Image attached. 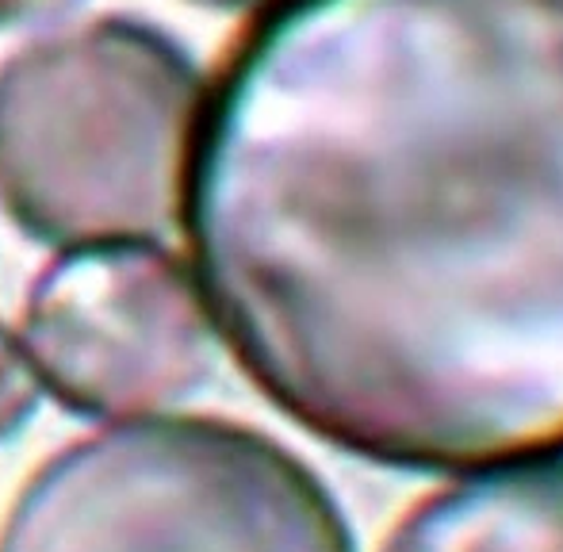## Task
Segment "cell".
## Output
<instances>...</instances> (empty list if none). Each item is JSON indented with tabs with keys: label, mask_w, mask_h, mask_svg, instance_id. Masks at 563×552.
<instances>
[{
	"label": "cell",
	"mask_w": 563,
	"mask_h": 552,
	"mask_svg": "<svg viewBox=\"0 0 563 552\" xmlns=\"http://www.w3.org/2000/svg\"><path fill=\"white\" fill-rule=\"evenodd\" d=\"M180 231L219 342L361 461H563V0H273Z\"/></svg>",
	"instance_id": "cell-1"
},
{
	"label": "cell",
	"mask_w": 563,
	"mask_h": 552,
	"mask_svg": "<svg viewBox=\"0 0 563 552\" xmlns=\"http://www.w3.org/2000/svg\"><path fill=\"white\" fill-rule=\"evenodd\" d=\"M208 85L177 38L126 15L74 23L0 66V200L58 250L180 227Z\"/></svg>",
	"instance_id": "cell-2"
},
{
	"label": "cell",
	"mask_w": 563,
	"mask_h": 552,
	"mask_svg": "<svg viewBox=\"0 0 563 552\" xmlns=\"http://www.w3.org/2000/svg\"><path fill=\"white\" fill-rule=\"evenodd\" d=\"M0 552H356L334 495L280 441L223 418H134L54 453Z\"/></svg>",
	"instance_id": "cell-3"
},
{
	"label": "cell",
	"mask_w": 563,
	"mask_h": 552,
	"mask_svg": "<svg viewBox=\"0 0 563 552\" xmlns=\"http://www.w3.org/2000/svg\"><path fill=\"white\" fill-rule=\"evenodd\" d=\"M20 342L66 411L119 422L192 399L223 345L192 265L157 242L66 250L31 284Z\"/></svg>",
	"instance_id": "cell-4"
},
{
	"label": "cell",
	"mask_w": 563,
	"mask_h": 552,
	"mask_svg": "<svg viewBox=\"0 0 563 552\" xmlns=\"http://www.w3.org/2000/svg\"><path fill=\"white\" fill-rule=\"evenodd\" d=\"M379 552H563V461L467 472L415 503Z\"/></svg>",
	"instance_id": "cell-5"
},
{
	"label": "cell",
	"mask_w": 563,
	"mask_h": 552,
	"mask_svg": "<svg viewBox=\"0 0 563 552\" xmlns=\"http://www.w3.org/2000/svg\"><path fill=\"white\" fill-rule=\"evenodd\" d=\"M38 399H43V380H38L20 334L0 327V441L31 422Z\"/></svg>",
	"instance_id": "cell-6"
},
{
	"label": "cell",
	"mask_w": 563,
	"mask_h": 552,
	"mask_svg": "<svg viewBox=\"0 0 563 552\" xmlns=\"http://www.w3.org/2000/svg\"><path fill=\"white\" fill-rule=\"evenodd\" d=\"M77 0H0V27H20V23L51 20L74 8Z\"/></svg>",
	"instance_id": "cell-7"
},
{
	"label": "cell",
	"mask_w": 563,
	"mask_h": 552,
	"mask_svg": "<svg viewBox=\"0 0 563 552\" xmlns=\"http://www.w3.org/2000/svg\"><path fill=\"white\" fill-rule=\"evenodd\" d=\"M203 4H216V8H250V4H273V0H203Z\"/></svg>",
	"instance_id": "cell-8"
}]
</instances>
